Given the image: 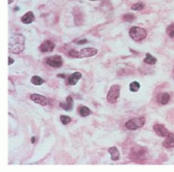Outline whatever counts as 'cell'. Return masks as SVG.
I'll return each mask as SVG.
<instances>
[{"label": "cell", "instance_id": "cell-1", "mask_svg": "<svg viewBox=\"0 0 174 172\" xmlns=\"http://www.w3.org/2000/svg\"><path fill=\"white\" fill-rule=\"evenodd\" d=\"M24 41H25V39H24V37L22 34H12L11 38H9V52L15 54L21 53L24 50Z\"/></svg>", "mask_w": 174, "mask_h": 172}, {"label": "cell", "instance_id": "cell-2", "mask_svg": "<svg viewBox=\"0 0 174 172\" xmlns=\"http://www.w3.org/2000/svg\"><path fill=\"white\" fill-rule=\"evenodd\" d=\"M129 159L133 161H139V159H145L147 158V148L143 146L136 145L131 148L129 153Z\"/></svg>", "mask_w": 174, "mask_h": 172}, {"label": "cell", "instance_id": "cell-3", "mask_svg": "<svg viewBox=\"0 0 174 172\" xmlns=\"http://www.w3.org/2000/svg\"><path fill=\"white\" fill-rule=\"evenodd\" d=\"M129 36L130 38L136 42H140L143 41L144 39L147 37V30L142 28V27H138V26H133L129 29Z\"/></svg>", "mask_w": 174, "mask_h": 172}, {"label": "cell", "instance_id": "cell-4", "mask_svg": "<svg viewBox=\"0 0 174 172\" xmlns=\"http://www.w3.org/2000/svg\"><path fill=\"white\" fill-rule=\"evenodd\" d=\"M146 119L145 117H138V118H133L128 120L125 123V128L129 131H136V129L141 128L145 124Z\"/></svg>", "mask_w": 174, "mask_h": 172}, {"label": "cell", "instance_id": "cell-5", "mask_svg": "<svg viewBox=\"0 0 174 172\" xmlns=\"http://www.w3.org/2000/svg\"><path fill=\"white\" fill-rule=\"evenodd\" d=\"M119 96H120V86L119 84H114L108 90L106 100H108V102H110V103H116Z\"/></svg>", "mask_w": 174, "mask_h": 172}, {"label": "cell", "instance_id": "cell-6", "mask_svg": "<svg viewBox=\"0 0 174 172\" xmlns=\"http://www.w3.org/2000/svg\"><path fill=\"white\" fill-rule=\"evenodd\" d=\"M46 64L52 67V68H59L63 65V57L61 56H58V54L48 56L46 57Z\"/></svg>", "mask_w": 174, "mask_h": 172}, {"label": "cell", "instance_id": "cell-7", "mask_svg": "<svg viewBox=\"0 0 174 172\" xmlns=\"http://www.w3.org/2000/svg\"><path fill=\"white\" fill-rule=\"evenodd\" d=\"M153 131H154V133L158 134V136L165 137V138L171 134L170 131H169L168 129L165 127V125H163V124H155V125L153 126Z\"/></svg>", "mask_w": 174, "mask_h": 172}, {"label": "cell", "instance_id": "cell-8", "mask_svg": "<svg viewBox=\"0 0 174 172\" xmlns=\"http://www.w3.org/2000/svg\"><path fill=\"white\" fill-rule=\"evenodd\" d=\"M30 100H32L38 104H41V106H48V103H49L48 99H47L45 96L40 95V94H30Z\"/></svg>", "mask_w": 174, "mask_h": 172}, {"label": "cell", "instance_id": "cell-9", "mask_svg": "<svg viewBox=\"0 0 174 172\" xmlns=\"http://www.w3.org/2000/svg\"><path fill=\"white\" fill-rule=\"evenodd\" d=\"M98 50L95 48H84L81 49L78 52V59H83V57H91L97 54Z\"/></svg>", "mask_w": 174, "mask_h": 172}, {"label": "cell", "instance_id": "cell-10", "mask_svg": "<svg viewBox=\"0 0 174 172\" xmlns=\"http://www.w3.org/2000/svg\"><path fill=\"white\" fill-rule=\"evenodd\" d=\"M55 48V44H54V42L52 41H45L44 43H42L40 45L39 49L41 52H50L52 51L53 49Z\"/></svg>", "mask_w": 174, "mask_h": 172}, {"label": "cell", "instance_id": "cell-11", "mask_svg": "<svg viewBox=\"0 0 174 172\" xmlns=\"http://www.w3.org/2000/svg\"><path fill=\"white\" fill-rule=\"evenodd\" d=\"M59 106H61V109H63L67 112L71 111L73 109V98H72V96L67 97L65 102H59Z\"/></svg>", "mask_w": 174, "mask_h": 172}, {"label": "cell", "instance_id": "cell-12", "mask_svg": "<svg viewBox=\"0 0 174 172\" xmlns=\"http://www.w3.org/2000/svg\"><path fill=\"white\" fill-rule=\"evenodd\" d=\"M81 76H83V74H81L80 72H74V73L69 75V77L67 78L68 84H70V86H75V84H77V81L81 78Z\"/></svg>", "mask_w": 174, "mask_h": 172}, {"label": "cell", "instance_id": "cell-13", "mask_svg": "<svg viewBox=\"0 0 174 172\" xmlns=\"http://www.w3.org/2000/svg\"><path fill=\"white\" fill-rule=\"evenodd\" d=\"M21 21L24 24H30L34 21V15L32 12H27L26 14H24L21 17Z\"/></svg>", "mask_w": 174, "mask_h": 172}, {"label": "cell", "instance_id": "cell-14", "mask_svg": "<svg viewBox=\"0 0 174 172\" xmlns=\"http://www.w3.org/2000/svg\"><path fill=\"white\" fill-rule=\"evenodd\" d=\"M169 101H170V95L168 93H162L158 96V102L162 106L169 103Z\"/></svg>", "mask_w": 174, "mask_h": 172}, {"label": "cell", "instance_id": "cell-15", "mask_svg": "<svg viewBox=\"0 0 174 172\" xmlns=\"http://www.w3.org/2000/svg\"><path fill=\"white\" fill-rule=\"evenodd\" d=\"M163 146L166 148H173L174 147V136L172 134L170 136L166 137V139L163 141Z\"/></svg>", "mask_w": 174, "mask_h": 172}, {"label": "cell", "instance_id": "cell-16", "mask_svg": "<svg viewBox=\"0 0 174 172\" xmlns=\"http://www.w3.org/2000/svg\"><path fill=\"white\" fill-rule=\"evenodd\" d=\"M108 153L111 154L112 159H113V161H118V159H120V152H119L118 148L115 146L108 148Z\"/></svg>", "mask_w": 174, "mask_h": 172}, {"label": "cell", "instance_id": "cell-17", "mask_svg": "<svg viewBox=\"0 0 174 172\" xmlns=\"http://www.w3.org/2000/svg\"><path fill=\"white\" fill-rule=\"evenodd\" d=\"M77 11H78V14L76 15L75 13H73L74 14V22H75V24L76 25H81V23L83 22V13L80 12V9L77 7Z\"/></svg>", "mask_w": 174, "mask_h": 172}, {"label": "cell", "instance_id": "cell-18", "mask_svg": "<svg viewBox=\"0 0 174 172\" xmlns=\"http://www.w3.org/2000/svg\"><path fill=\"white\" fill-rule=\"evenodd\" d=\"M144 63L148 64V65H154L156 63V59L152 56V54L146 53V56H145V59H144Z\"/></svg>", "mask_w": 174, "mask_h": 172}, {"label": "cell", "instance_id": "cell-19", "mask_svg": "<svg viewBox=\"0 0 174 172\" xmlns=\"http://www.w3.org/2000/svg\"><path fill=\"white\" fill-rule=\"evenodd\" d=\"M78 113L81 117H88L92 114V112H91V109L89 108H87V106H80L78 109Z\"/></svg>", "mask_w": 174, "mask_h": 172}, {"label": "cell", "instance_id": "cell-20", "mask_svg": "<svg viewBox=\"0 0 174 172\" xmlns=\"http://www.w3.org/2000/svg\"><path fill=\"white\" fill-rule=\"evenodd\" d=\"M30 81H31L32 84H34V86H41V84H44V79L42 78L41 76H38V75L32 76Z\"/></svg>", "mask_w": 174, "mask_h": 172}, {"label": "cell", "instance_id": "cell-21", "mask_svg": "<svg viewBox=\"0 0 174 172\" xmlns=\"http://www.w3.org/2000/svg\"><path fill=\"white\" fill-rule=\"evenodd\" d=\"M129 90L130 92H138L140 90V84L138 81H133L129 84Z\"/></svg>", "mask_w": 174, "mask_h": 172}, {"label": "cell", "instance_id": "cell-22", "mask_svg": "<svg viewBox=\"0 0 174 172\" xmlns=\"http://www.w3.org/2000/svg\"><path fill=\"white\" fill-rule=\"evenodd\" d=\"M123 20L126 22H133L136 20V16L133 14H130V13H127V14H124L123 15Z\"/></svg>", "mask_w": 174, "mask_h": 172}, {"label": "cell", "instance_id": "cell-23", "mask_svg": "<svg viewBox=\"0 0 174 172\" xmlns=\"http://www.w3.org/2000/svg\"><path fill=\"white\" fill-rule=\"evenodd\" d=\"M166 32H167V34L170 37V38H174V23L170 24V25L167 27Z\"/></svg>", "mask_w": 174, "mask_h": 172}, {"label": "cell", "instance_id": "cell-24", "mask_svg": "<svg viewBox=\"0 0 174 172\" xmlns=\"http://www.w3.org/2000/svg\"><path fill=\"white\" fill-rule=\"evenodd\" d=\"M144 9L143 2H137V3H135L133 6H131V9H133V11H141V9Z\"/></svg>", "mask_w": 174, "mask_h": 172}, {"label": "cell", "instance_id": "cell-25", "mask_svg": "<svg viewBox=\"0 0 174 172\" xmlns=\"http://www.w3.org/2000/svg\"><path fill=\"white\" fill-rule=\"evenodd\" d=\"M61 122L64 125H67L71 122V118L69 116H61Z\"/></svg>", "mask_w": 174, "mask_h": 172}, {"label": "cell", "instance_id": "cell-26", "mask_svg": "<svg viewBox=\"0 0 174 172\" xmlns=\"http://www.w3.org/2000/svg\"><path fill=\"white\" fill-rule=\"evenodd\" d=\"M69 56H72V57H75V59H78V52L76 50H71L69 51Z\"/></svg>", "mask_w": 174, "mask_h": 172}, {"label": "cell", "instance_id": "cell-27", "mask_svg": "<svg viewBox=\"0 0 174 172\" xmlns=\"http://www.w3.org/2000/svg\"><path fill=\"white\" fill-rule=\"evenodd\" d=\"M75 43L77 44V45H83V44H86V43H88V40H87V39L78 40V41H75Z\"/></svg>", "mask_w": 174, "mask_h": 172}, {"label": "cell", "instance_id": "cell-28", "mask_svg": "<svg viewBox=\"0 0 174 172\" xmlns=\"http://www.w3.org/2000/svg\"><path fill=\"white\" fill-rule=\"evenodd\" d=\"M13 64H14V59H12L11 56H9V65L11 66V65H13Z\"/></svg>", "mask_w": 174, "mask_h": 172}, {"label": "cell", "instance_id": "cell-29", "mask_svg": "<svg viewBox=\"0 0 174 172\" xmlns=\"http://www.w3.org/2000/svg\"><path fill=\"white\" fill-rule=\"evenodd\" d=\"M58 76L59 77H62V78H66V75H65L64 73H59V74H58Z\"/></svg>", "mask_w": 174, "mask_h": 172}, {"label": "cell", "instance_id": "cell-30", "mask_svg": "<svg viewBox=\"0 0 174 172\" xmlns=\"http://www.w3.org/2000/svg\"><path fill=\"white\" fill-rule=\"evenodd\" d=\"M34 141H36V138H34V137H32V138H31V143H36Z\"/></svg>", "mask_w": 174, "mask_h": 172}, {"label": "cell", "instance_id": "cell-31", "mask_svg": "<svg viewBox=\"0 0 174 172\" xmlns=\"http://www.w3.org/2000/svg\"><path fill=\"white\" fill-rule=\"evenodd\" d=\"M15 1V0H9V4H11V3H13V2Z\"/></svg>", "mask_w": 174, "mask_h": 172}, {"label": "cell", "instance_id": "cell-32", "mask_svg": "<svg viewBox=\"0 0 174 172\" xmlns=\"http://www.w3.org/2000/svg\"><path fill=\"white\" fill-rule=\"evenodd\" d=\"M18 9H19V7H18V6L15 7V12H17V11H18Z\"/></svg>", "mask_w": 174, "mask_h": 172}, {"label": "cell", "instance_id": "cell-33", "mask_svg": "<svg viewBox=\"0 0 174 172\" xmlns=\"http://www.w3.org/2000/svg\"><path fill=\"white\" fill-rule=\"evenodd\" d=\"M90 1H97V0H90Z\"/></svg>", "mask_w": 174, "mask_h": 172}]
</instances>
